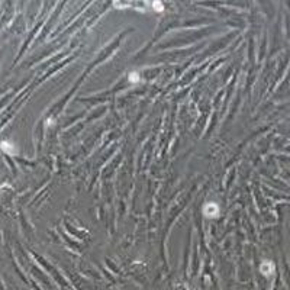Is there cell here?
I'll return each instance as SVG.
<instances>
[{
  "label": "cell",
  "instance_id": "cell-1",
  "mask_svg": "<svg viewBox=\"0 0 290 290\" xmlns=\"http://www.w3.org/2000/svg\"><path fill=\"white\" fill-rule=\"evenodd\" d=\"M205 215L206 216H209V218H212V216H216V215L219 213V206L216 205V203H213V202H210V203H206L205 205Z\"/></svg>",
  "mask_w": 290,
  "mask_h": 290
},
{
  "label": "cell",
  "instance_id": "cell-4",
  "mask_svg": "<svg viewBox=\"0 0 290 290\" xmlns=\"http://www.w3.org/2000/svg\"><path fill=\"white\" fill-rule=\"evenodd\" d=\"M129 80L132 81V83H136V81L141 80V77H139L138 73H131V74H129Z\"/></svg>",
  "mask_w": 290,
  "mask_h": 290
},
{
  "label": "cell",
  "instance_id": "cell-5",
  "mask_svg": "<svg viewBox=\"0 0 290 290\" xmlns=\"http://www.w3.org/2000/svg\"><path fill=\"white\" fill-rule=\"evenodd\" d=\"M154 7L157 9V12H163V10H164V6L161 3H154Z\"/></svg>",
  "mask_w": 290,
  "mask_h": 290
},
{
  "label": "cell",
  "instance_id": "cell-3",
  "mask_svg": "<svg viewBox=\"0 0 290 290\" xmlns=\"http://www.w3.org/2000/svg\"><path fill=\"white\" fill-rule=\"evenodd\" d=\"M273 271H274V264L273 263L264 261V263L261 264V273L264 274V276H269V274H271Z\"/></svg>",
  "mask_w": 290,
  "mask_h": 290
},
{
  "label": "cell",
  "instance_id": "cell-2",
  "mask_svg": "<svg viewBox=\"0 0 290 290\" xmlns=\"http://www.w3.org/2000/svg\"><path fill=\"white\" fill-rule=\"evenodd\" d=\"M0 148H2L4 152H7V154H15V151H16L15 145H13L10 141H2V142H0Z\"/></svg>",
  "mask_w": 290,
  "mask_h": 290
}]
</instances>
